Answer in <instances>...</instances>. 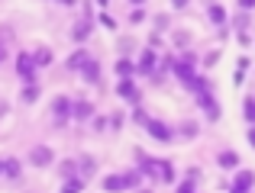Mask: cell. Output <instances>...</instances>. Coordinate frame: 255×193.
Returning a JSON list of instances; mask_svg holds the SVG:
<instances>
[{
    "instance_id": "obj_1",
    "label": "cell",
    "mask_w": 255,
    "mask_h": 193,
    "mask_svg": "<svg viewBox=\"0 0 255 193\" xmlns=\"http://www.w3.org/2000/svg\"><path fill=\"white\" fill-rule=\"evenodd\" d=\"M52 161H55V151H52L49 145H32L29 148V164L32 168H49Z\"/></svg>"
},
{
    "instance_id": "obj_2",
    "label": "cell",
    "mask_w": 255,
    "mask_h": 193,
    "mask_svg": "<svg viewBox=\"0 0 255 193\" xmlns=\"http://www.w3.org/2000/svg\"><path fill=\"white\" fill-rule=\"evenodd\" d=\"M36 68L39 64H36V55H32V52H19L16 55V74L23 77V81H29V77L36 74Z\"/></svg>"
},
{
    "instance_id": "obj_3",
    "label": "cell",
    "mask_w": 255,
    "mask_h": 193,
    "mask_svg": "<svg viewBox=\"0 0 255 193\" xmlns=\"http://www.w3.org/2000/svg\"><path fill=\"white\" fill-rule=\"evenodd\" d=\"M71 113H75V100H68V97H55L52 100V116H55L58 126H62L65 119H71Z\"/></svg>"
},
{
    "instance_id": "obj_4",
    "label": "cell",
    "mask_w": 255,
    "mask_h": 193,
    "mask_svg": "<svg viewBox=\"0 0 255 193\" xmlns=\"http://www.w3.org/2000/svg\"><path fill=\"white\" fill-rule=\"evenodd\" d=\"M194 62H197V58H194L191 52H184V55H181L178 62H174V68H171V71H174V74H178L181 81L187 84V81H191V77H194Z\"/></svg>"
},
{
    "instance_id": "obj_5",
    "label": "cell",
    "mask_w": 255,
    "mask_h": 193,
    "mask_svg": "<svg viewBox=\"0 0 255 193\" xmlns=\"http://www.w3.org/2000/svg\"><path fill=\"white\" fill-rule=\"evenodd\" d=\"M149 135L152 138H158V142H174V132L168 129V123H162V119H149Z\"/></svg>"
},
{
    "instance_id": "obj_6",
    "label": "cell",
    "mask_w": 255,
    "mask_h": 193,
    "mask_svg": "<svg viewBox=\"0 0 255 193\" xmlns=\"http://www.w3.org/2000/svg\"><path fill=\"white\" fill-rule=\"evenodd\" d=\"M197 103H200V110L210 116V123H217V119H220V103H217V97H213V94H207V90H204V94H197Z\"/></svg>"
},
{
    "instance_id": "obj_7",
    "label": "cell",
    "mask_w": 255,
    "mask_h": 193,
    "mask_svg": "<svg viewBox=\"0 0 255 193\" xmlns=\"http://www.w3.org/2000/svg\"><path fill=\"white\" fill-rule=\"evenodd\" d=\"M217 164L223 171H239V164H243V158H239V151H233V148H223L217 155Z\"/></svg>"
},
{
    "instance_id": "obj_8",
    "label": "cell",
    "mask_w": 255,
    "mask_h": 193,
    "mask_svg": "<svg viewBox=\"0 0 255 193\" xmlns=\"http://www.w3.org/2000/svg\"><path fill=\"white\" fill-rule=\"evenodd\" d=\"M117 94L126 100V103H136L139 100V87L132 84V77H120V84H117Z\"/></svg>"
},
{
    "instance_id": "obj_9",
    "label": "cell",
    "mask_w": 255,
    "mask_h": 193,
    "mask_svg": "<svg viewBox=\"0 0 255 193\" xmlns=\"http://www.w3.org/2000/svg\"><path fill=\"white\" fill-rule=\"evenodd\" d=\"M255 187V174L252 171H236V177H233V190L236 193H246Z\"/></svg>"
},
{
    "instance_id": "obj_10",
    "label": "cell",
    "mask_w": 255,
    "mask_h": 193,
    "mask_svg": "<svg viewBox=\"0 0 255 193\" xmlns=\"http://www.w3.org/2000/svg\"><path fill=\"white\" fill-rule=\"evenodd\" d=\"M91 116H94V103H91V100H75V113H71V119L87 123Z\"/></svg>"
},
{
    "instance_id": "obj_11",
    "label": "cell",
    "mask_w": 255,
    "mask_h": 193,
    "mask_svg": "<svg viewBox=\"0 0 255 193\" xmlns=\"http://www.w3.org/2000/svg\"><path fill=\"white\" fill-rule=\"evenodd\" d=\"M139 71H145V74H152V71H155V49H145L142 55H139Z\"/></svg>"
},
{
    "instance_id": "obj_12",
    "label": "cell",
    "mask_w": 255,
    "mask_h": 193,
    "mask_svg": "<svg viewBox=\"0 0 255 193\" xmlns=\"http://www.w3.org/2000/svg\"><path fill=\"white\" fill-rule=\"evenodd\" d=\"M91 62V55H87L84 49H78V52H71V58H68V71H81L84 64Z\"/></svg>"
},
{
    "instance_id": "obj_13",
    "label": "cell",
    "mask_w": 255,
    "mask_h": 193,
    "mask_svg": "<svg viewBox=\"0 0 255 193\" xmlns=\"http://www.w3.org/2000/svg\"><path fill=\"white\" fill-rule=\"evenodd\" d=\"M87 36H91V13H87V16L81 19V23L75 26V32H71V39H75V42H84Z\"/></svg>"
},
{
    "instance_id": "obj_14",
    "label": "cell",
    "mask_w": 255,
    "mask_h": 193,
    "mask_svg": "<svg viewBox=\"0 0 255 193\" xmlns=\"http://www.w3.org/2000/svg\"><path fill=\"white\" fill-rule=\"evenodd\" d=\"M100 184H104V190H126V177L123 174H107Z\"/></svg>"
},
{
    "instance_id": "obj_15",
    "label": "cell",
    "mask_w": 255,
    "mask_h": 193,
    "mask_svg": "<svg viewBox=\"0 0 255 193\" xmlns=\"http://www.w3.org/2000/svg\"><path fill=\"white\" fill-rule=\"evenodd\" d=\"M207 16H210L213 26H223V23H226V10H223L220 3H210V6H207Z\"/></svg>"
},
{
    "instance_id": "obj_16",
    "label": "cell",
    "mask_w": 255,
    "mask_h": 193,
    "mask_svg": "<svg viewBox=\"0 0 255 193\" xmlns=\"http://www.w3.org/2000/svg\"><path fill=\"white\" fill-rule=\"evenodd\" d=\"M81 74H84V81L97 84V81H100V64H97V62H94V58H91V62H87L84 68H81Z\"/></svg>"
},
{
    "instance_id": "obj_17",
    "label": "cell",
    "mask_w": 255,
    "mask_h": 193,
    "mask_svg": "<svg viewBox=\"0 0 255 193\" xmlns=\"http://www.w3.org/2000/svg\"><path fill=\"white\" fill-rule=\"evenodd\" d=\"M19 97H23V103H36V100H39V84L32 81V77H29V81H26V87H23V94H19Z\"/></svg>"
},
{
    "instance_id": "obj_18",
    "label": "cell",
    "mask_w": 255,
    "mask_h": 193,
    "mask_svg": "<svg viewBox=\"0 0 255 193\" xmlns=\"http://www.w3.org/2000/svg\"><path fill=\"white\" fill-rule=\"evenodd\" d=\"M68 193H78V190H84L87 187V177H81V174H75V177H65V184H62Z\"/></svg>"
},
{
    "instance_id": "obj_19",
    "label": "cell",
    "mask_w": 255,
    "mask_h": 193,
    "mask_svg": "<svg viewBox=\"0 0 255 193\" xmlns=\"http://www.w3.org/2000/svg\"><path fill=\"white\" fill-rule=\"evenodd\" d=\"M126 187H142V181H145V171L142 168H132V171H126Z\"/></svg>"
},
{
    "instance_id": "obj_20",
    "label": "cell",
    "mask_w": 255,
    "mask_h": 193,
    "mask_svg": "<svg viewBox=\"0 0 255 193\" xmlns=\"http://www.w3.org/2000/svg\"><path fill=\"white\" fill-rule=\"evenodd\" d=\"M32 55H36V64H39V68H49L52 58H55V55H52V49H45V45H39V49L32 52Z\"/></svg>"
},
{
    "instance_id": "obj_21",
    "label": "cell",
    "mask_w": 255,
    "mask_h": 193,
    "mask_svg": "<svg viewBox=\"0 0 255 193\" xmlns=\"http://www.w3.org/2000/svg\"><path fill=\"white\" fill-rule=\"evenodd\" d=\"M136 68H139V64H132L129 58H120V62H117V74L120 77H132V74H136Z\"/></svg>"
},
{
    "instance_id": "obj_22",
    "label": "cell",
    "mask_w": 255,
    "mask_h": 193,
    "mask_svg": "<svg viewBox=\"0 0 255 193\" xmlns=\"http://www.w3.org/2000/svg\"><path fill=\"white\" fill-rule=\"evenodd\" d=\"M78 171H81V177H94V158L81 155V158H78Z\"/></svg>"
},
{
    "instance_id": "obj_23",
    "label": "cell",
    "mask_w": 255,
    "mask_h": 193,
    "mask_svg": "<svg viewBox=\"0 0 255 193\" xmlns=\"http://www.w3.org/2000/svg\"><path fill=\"white\" fill-rule=\"evenodd\" d=\"M58 174H62V181H65V177L81 174V171H78V161H62V164H58Z\"/></svg>"
},
{
    "instance_id": "obj_24",
    "label": "cell",
    "mask_w": 255,
    "mask_h": 193,
    "mask_svg": "<svg viewBox=\"0 0 255 193\" xmlns=\"http://www.w3.org/2000/svg\"><path fill=\"white\" fill-rule=\"evenodd\" d=\"M19 174H23V164H19L16 158H6V177H10V181H16Z\"/></svg>"
},
{
    "instance_id": "obj_25",
    "label": "cell",
    "mask_w": 255,
    "mask_h": 193,
    "mask_svg": "<svg viewBox=\"0 0 255 193\" xmlns=\"http://www.w3.org/2000/svg\"><path fill=\"white\" fill-rule=\"evenodd\" d=\"M187 87H191L194 94H204V90H210V84H207V77H197V74H194L191 81H187Z\"/></svg>"
},
{
    "instance_id": "obj_26",
    "label": "cell",
    "mask_w": 255,
    "mask_h": 193,
    "mask_svg": "<svg viewBox=\"0 0 255 193\" xmlns=\"http://www.w3.org/2000/svg\"><path fill=\"white\" fill-rule=\"evenodd\" d=\"M249 58H239V68L233 71V84H243V77H246V71H249Z\"/></svg>"
},
{
    "instance_id": "obj_27",
    "label": "cell",
    "mask_w": 255,
    "mask_h": 193,
    "mask_svg": "<svg viewBox=\"0 0 255 193\" xmlns=\"http://www.w3.org/2000/svg\"><path fill=\"white\" fill-rule=\"evenodd\" d=\"M162 184H174V164L168 158H162Z\"/></svg>"
},
{
    "instance_id": "obj_28",
    "label": "cell",
    "mask_w": 255,
    "mask_h": 193,
    "mask_svg": "<svg viewBox=\"0 0 255 193\" xmlns=\"http://www.w3.org/2000/svg\"><path fill=\"white\" fill-rule=\"evenodd\" d=\"M243 116H246V123H255V97H246V103H243Z\"/></svg>"
},
{
    "instance_id": "obj_29",
    "label": "cell",
    "mask_w": 255,
    "mask_h": 193,
    "mask_svg": "<svg viewBox=\"0 0 255 193\" xmlns=\"http://www.w3.org/2000/svg\"><path fill=\"white\" fill-rule=\"evenodd\" d=\"M181 135H184V138H194V135H197V123H194V119L181 123Z\"/></svg>"
},
{
    "instance_id": "obj_30",
    "label": "cell",
    "mask_w": 255,
    "mask_h": 193,
    "mask_svg": "<svg viewBox=\"0 0 255 193\" xmlns=\"http://www.w3.org/2000/svg\"><path fill=\"white\" fill-rule=\"evenodd\" d=\"M174 45H178V49H187V45H191V36H187V32H174Z\"/></svg>"
},
{
    "instance_id": "obj_31",
    "label": "cell",
    "mask_w": 255,
    "mask_h": 193,
    "mask_svg": "<svg viewBox=\"0 0 255 193\" xmlns=\"http://www.w3.org/2000/svg\"><path fill=\"white\" fill-rule=\"evenodd\" d=\"M132 119H136L139 126H149V113L145 110H132Z\"/></svg>"
},
{
    "instance_id": "obj_32",
    "label": "cell",
    "mask_w": 255,
    "mask_h": 193,
    "mask_svg": "<svg viewBox=\"0 0 255 193\" xmlns=\"http://www.w3.org/2000/svg\"><path fill=\"white\" fill-rule=\"evenodd\" d=\"M194 184H197V181H194V177H187V181H181V184H178V190H181V193H191V190H194Z\"/></svg>"
},
{
    "instance_id": "obj_33",
    "label": "cell",
    "mask_w": 255,
    "mask_h": 193,
    "mask_svg": "<svg viewBox=\"0 0 255 193\" xmlns=\"http://www.w3.org/2000/svg\"><path fill=\"white\" fill-rule=\"evenodd\" d=\"M142 19H145V10H139V6H136V10L129 13V23H142Z\"/></svg>"
},
{
    "instance_id": "obj_34",
    "label": "cell",
    "mask_w": 255,
    "mask_h": 193,
    "mask_svg": "<svg viewBox=\"0 0 255 193\" xmlns=\"http://www.w3.org/2000/svg\"><path fill=\"white\" fill-rule=\"evenodd\" d=\"M110 126H113V129H120V126H123V113H113V119H110Z\"/></svg>"
},
{
    "instance_id": "obj_35",
    "label": "cell",
    "mask_w": 255,
    "mask_h": 193,
    "mask_svg": "<svg viewBox=\"0 0 255 193\" xmlns=\"http://www.w3.org/2000/svg\"><path fill=\"white\" fill-rule=\"evenodd\" d=\"M100 23H104L107 29H113V26H117V19H113V16H107V13H104V16H100Z\"/></svg>"
},
{
    "instance_id": "obj_36",
    "label": "cell",
    "mask_w": 255,
    "mask_h": 193,
    "mask_svg": "<svg viewBox=\"0 0 255 193\" xmlns=\"http://www.w3.org/2000/svg\"><path fill=\"white\" fill-rule=\"evenodd\" d=\"M155 29H168V16H155Z\"/></svg>"
},
{
    "instance_id": "obj_37",
    "label": "cell",
    "mask_w": 255,
    "mask_h": 193,
    "mask_svg": "<svg viewBox=\"0 0 255 193\" xmlns=\"http://www.w3.org/2000/svg\"><path fill=\"white\" fill-rule=\"evenodd\" d=\"M217 58H220V52H210V55L204 58V64H210V68H213V62H217Z\"/></svg>"
},
{
    "instance_id": "obj_38",
    "label": "cell",
    "mask_w": 255,
    "mask_h": 193,
    "mask_svg": "<svg viewBox=\"0 0 255 193\" xmlns=\"http://www.w3.org/2000/svg\"><path fill=\"white\" fill-rule=\"evenodd\" d=\"M171 6H174V10H184V6H187V0H171Z\"/></svg>"
},
{
    "instance_id": "obj_39",
    "label": "cell",
    "mask_w": 255,
    "mask_h": 193,
    "mask_svg": "<svg viewBox=\"0 0 255 193\" xmlns=\"http://www.w3.org/2000/svg\"><path fill=\"white\" fill-rule=\"evenodd\" d=\"M239 6H243V10H252V6H255V0H239Z\"/></svg>"
},
{
    "instance_id": "obj_40",
    "label": "cell",
    "mask_w": 255,
    "mask_h": 193,
    "mask_svg": "<svg viewBox=\"0 0 255 193\" xmlns=\"http://www.w3.org/2000/svg\"><path fill=\"white\" fill-rule=\"evenodd\" d=\"M249 145L255 148V123H252V129H249Z\"/></svg>"
},
{
    "instance_id": "obj_41",
    "label": "cell",
    "mask_w": 255,
    "mask_h": 193,
    "mask_svg": "<svg viewBox=\"0 0 255 193\" xmlns=\"http://www.w3.org/2000/svg\"><path fill=\"white\" fill-rule=\"evenodd\" d=\"M0 174H6V161H3V158H0Z\"/></svg>"
},
{
    "instance_id": "obj_42",
    "label": "cell",
    "mask_w": 255,
    "mask_h": 193,
    "mask_svg": "<svg viewBox=\"0 0 255 193\" xmlns=\"http://www.w3.org/2000/svg\"><path fill=\"white\" fill-rule=\"evenodd\" d=\"M129 3H136V6H142V3H145V0H129Z\"/></svg>"
},
{
    "instance_id": "obj_43",
    "label": "cell",
    "mask_w": 255,
    "mask_h": 193,
    "mask_svg": "<svg viewBox=\"0 0 255 193\" xmlns=\"http://www.w3.org/2000/svg\"><path fill=\"white\" fill-rule=\"evenodd\" d=\"M97 3H100V6H107V3H110V0H97Z\"/></svg>"
},
{
    "instance_id": "obj_44",
    "label": "cell",
    "mask_w": 255,
    "mask_h": 193,
    "mask_svg": "<svg viewBox=\"0 0 255 193\" xmlns=\"http://www.w3.org/2000/svg\"><path fill=\"white\" fill-rule=\"evenodd\" d=\"M62 3H75V0H62Z\"/></svg>"
}]
</instances>
